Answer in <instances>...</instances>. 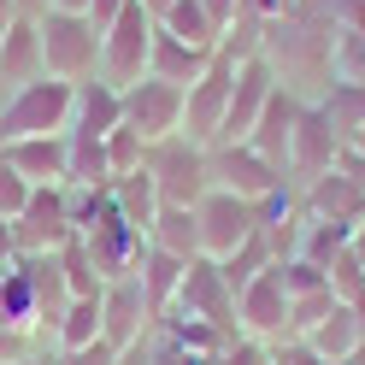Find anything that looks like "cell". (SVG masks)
I'll list each match as a JSON object with an SVG mask.
<instances>
[{
  "instance_id": "6da1fadb",
  "label": "cell",
  "mask_w": 365,
  "mask_h": 365,
  "mask_svg": "<svg viewBox=\"0 0 365 365\" xmlns=\"http://www.w3.org/2000/svg\"><path fill=\"white\" fill-rule=\"evenodd\" d=\"M71 106H77V83H59V77H36L12 95H0V148L24 142V135H65Z\"/></svg>"
},
{
  "instance_id": "7a4b0ae2",
  "label": "cell",
  "mask_w": 365,
  "mask_h": 365,
  "mask_svg": "<svg viewBox=\"0 0 365 365\" xmlns=\"http://www.w3.org/2000/svg\"><path fill=\"white\" fill-rule=\"evenodd\" d=\"M41 71L59 83H88L101 77V30L83 12H41Z\"/></svg>"
},
{
  "instance_id": "3957f363",
  "label": "cell",
  "mask_w": 365,
  "mask_h": 365,
  "mask_svg": "<svg viewBox=\"0 0 365 365\" xmlns=\"http://www.w3.org/2000/svg\"><path fill=\"white\" fill-rule=\"evenodd\" d=\"M142 171L153 177V189H159V200H165V207H195V200L212 189V177H207V148L189 142V135L148 142Z\"/></svg>"
},
{
  "instance_id": "277c9868",
  "label": "cell",
  "mask_w": 365,
  "mask_h": 365,
  "mask_svg": "<svg viewBox=\"0 0 365 365\" xmlns=\"http://www.w3.org/2000/svg\"><path fill=\"white\" fill-rule=\"evenodd\" d=\"M195 224H200V254L224 259V254H236L242 242L259 236L265 200H247V195H230V189H207L195 200Z\"/></svg>"
},
{
  "instance_id": "5b68a950",
  "label": "cell",
  "mask_w": 365,
  "mask_h": 365,
  "mask_svg": "<svg viewBox=\"0 0 365 365\" xmlns=\"http://www.w3.org/2000/svg\"><path fill=\"white\" fill-rule=\"evenodd\" d=\"M153 30H159V18L135 0L118 24L101 36V83H112V88L142 83L148 77V53H153Z\"/></svg>"
},
{
  "instance_id": "8992f818",
  "label": "cell",
  "mask_w": 365,
  "mask_h": 365,
  "mask_svg": "<svg viewBox=\"0 0 365 365\" xmlns=\"http://www.w3.org/2000/svg\"><path fill=\"white\" fill-rule=\"evenodd\" d=\"M207 177H212V189H230V195H247V200H271L277 189H289V177L254 142H212L207 148Z\"/></svg>"
},
{
  "instance_id": "52a82bcc",
  "label": "cell",
  "mask_w": 365,
  "mask_h": 365,
  "mask_svg": "<svg viewBox=\"0 0 365 365\" xmlns=\"http://www.w3.org/2000/svg\"><path fill=\"white\" fill-rule=\"evenodd\" d=\"M12 236H18V254H59V247L77 236L71 189H65V182H41V189L30 195V207L12 218Z\"/></svg>"
},
{
  "instance_id": "ba28073f",
  "label": "cell",
  "mask_w": 365,
  "mask_h": 365,
  "mask_svg": "<svg viewBox=\"0 0 365 365\" xmlns=\"http://www.w3.org/2000/svg\"><path fill=\"white\" fill-rule=\"evenodd\" d=\"M88 265L101 271V283H118V277H135V265H142V247L148 236L135 230V224H124L118 212H112V195H106V212L88 224V230H77Z\"/></svg>"
},
{
  "instance_id": "9c48e42d",
  "label": "cell",
  "mask_w": 365,
  "mask_h": 365,
  "mask_svg": "<svg viewBox=\"0 0 365 365\" xmlns=\"http://www.w3.org/2000/svg\"><path fill=\"white\" fill-rule=\"evenodd\" d=\"M230 83H236V65L224 53H212V65L182 88V135H189V142H200V148L218 142L224 106H230Z\"/></svg>"
},
{
  "instance_id": "30bf717a",
  "label": "cell",
  "mask_w": 365,
  "mask_h": 365,
  "mask_svg": "<svg viewBox=\"0 0 365 365\" xmlns=\"http://www.w3.org/2000/svg\"><path fill=\"white\" fill-rule=\"evenodd\" d=\"M236 336L265 341V348L289 336V289L277 277V265H265L254 283L236 289Z\"/></svg>"
},
{
  "instance_id": "8fae6325",
  "label": "cell",
  "mask_w": 365,
  "mask_h": 365,
  "mask_svg": "<svg viewBox=\"0 0 365 365\" xmlns=\"http://www.w3.org/2000/svg\"><path fill=\"white\" fill-rule=\"evenodd\" d=\"M341 135L330 130V118L318 112V101H301V118H294V135H289V182L301 189V182H312V177H324V171H336V159H341Z\"/></svg>"
},
{
  "instance_id": "7c38bea8",
  "label": "cell",
  "mask_w": 365,
  "mask_h": 365,
  "mask_svg": "<svg viewBox=\"0 0 365 365\" xmlns=\"http://www.w3.org/2000/svg\"><path fill=\"white\" fill-rule=\"evenodd\" d=\"M124 95V124L142 135V142H165V135H182V88L177 83H159V77H142L118 88Z\"/></svg>"
},
{
  "instance_id": "4fadbf2b",
  "label": "cell",
  "mask_w": 365,
  "mask_h": 365,
  "mask_svg": "<svg viewBox=\"0 0 365 365\" xmlns=\"http://www.w3.org/2000/svg\"><path fill=\"white\" fill-rule=\"evenodd\" d=\"M171 312H182V318H207V324H218V330H236V294H230V283H224L218 259H207V254L189 259Z\"/></svg>"
},
{
  "instance_id": "5bb4252c",
  "label": "cell",
  "mask_w": 365,
  "mask_h": 365,
  "mask_svg": "<svg viewBox=\"0 0 365 365\" xmlns=\"http://www.w3.org/2000/svg\"><path fill=\"white\" fill-rule=\"evenodd\" d=\"M153 307H148V294L135 277H118V283H106L101 289V336L112 341V348H135V341H148L153 336Z\"/></svg>"
},
{
  "instance_id": "9a60e30c",
  "label": "cell",
  "mask_w": 365,
  "mask_h": 365,
  "mask_svg": "<svg viewBox=\"0 0 365 365\" xmlns=\"http://www.w3.org/2000/svg\"><path fill=\"white\" fill-rule=\"evenodd\" d=\"M277 95V77H271L265 59H242L236 65V83H230V106H224V130L218 142H247V130L259 124V112Z\"/></svg>"
},
{
  "instance_id": "2e32d148",
  "label": "cell",
  "mask_w": 365,
  "mask_h": 365,
  "mask_svg": "<svg viewBox=\"0 0 365 365\" xmlns=\"http://www.w3.org/2000/svg\"><path fill=\"white\" fill-rule=\"evenodd\" d=\"M301 207L312 218H330V224H365V189L354 177H341V171H324V177H312L301 182Z\"/></svg>"
},
{
  "instance_id": "e0dca14e",
  "label": "cell",
  "mask_w": 365,
  "mask_h": 365,
  "mask_svg": "<svg viewBox=\"0 0 365 365\" xmlns=\"http://www.w3.org/2000/svg\"><path fill=\"white\" fill-rule=\"evenodd\" d=\"M0 159H6L18 177H30L36 189H41V182H65V177H71V148H65V135H24V142H6Z\"/></svg>"
},
{
  "instance_id": "ac0fdd59",
  "label": "cell",
  "mask_w": 365,
  "mask_h": 365,
  "mask_svg": "<svg viewBox=\"0 0 365 365\" xmlns=\"http://www.w3.org/2000/svg\"><path fill=\"white\" fill-rule=\"evenodd\" d=\"M36 77H48L41 71V30H36V18L18 12L12 30L0 36V95H12V88H24Z\"/></svg>"
},
{
  "instance_id": "d6986e66",
  "label": "cell",
  "mask_w": 365,
  "mask_h": 365,
  "mask_svg": "<svg viewBox=\"0 0 365 365\" xmlns=\"http://www.w3.org/2000/svg\"><path fill=\"white\" fill-rule=\"evenodd\" d=\"M294 118H301V95H289V88H277V95H271V106L259 112V124L247 130V142H254L271 165H289V135H294ZM289 177V171H283Z\"/></svg>"
},
{
  "instance_id": "ffe728a7",
  "label": "cell",
  "mask_w": 365,
  "mask_h": 365,
  "mask_svg": "<svg viewBox=\"0 0 365 365\" xmlns=\"http://www.w3.org/2000/svg\"><path fill=\"white\" fill-rule=\"evenodd\" d=\"M124 124V95L112 83H101V77H88V83H77V106H71V130H83V135H112Z\"/></svg>"
},
{
  "instance_id": "44dd1931",
  "label": "cell",
  "mask_w": 365,
  "mask_h": 365,
  "mask_svg": "<svg viewBox=\"0 0 365 365\" xmlns=\"http://www.w3.org/2000/svg\"><path fill=\"white\" fill-rule=\"evenodd\" d=\"M212 65V53L207 48H189V41H177V36H165V30H153V53H148V77H159V83H177V88H189L200 71Z\"/></svg>"
},
{
  "instance_id": "7402d4cb",
  "label": "cell",
  "mask_w": 365,
  "mask_h": 365,
  "mask_svg": "<svg viewBox=\"0 0 365 365\" xmlns=\"http://www.w3.org/2000/svg\"><path fill=\"white\" fill-rule=\"evenodd\" d=\"M182 271H189V259H171V254H159V247H142V265H135V283H142V294H148L153 318H165V312H171L177 289H182Z\"/></svg>"
},
{
  "instance_id": "603a6c76",
  "label": "cell",
  "mask_w": 365,
  "mask_h": 365,
  "mask_svg": "<svg viewBox=\"0 0 365 365\" xmlns=\"http://www.w3.org/2000/svg\"><path fill=\"white\" fill-rule=\"evenodd\" d=\"M148 247L171 259H200V224H195V207H159V218L148 224Z\"/></svg>"
},
{
  "instance_id": "cb8c5ba5",
  "label": "cell",
  "mask_w": 365,
  "mask_h": 365,
  "mask_svg": "<svg viewBox=\"0 0 365 365\" xmlns=\"http://www.w3.org/2000/svg\"><path fill=\"white\" fill-rule=\"evenodd\" d=\"M112 212H118L124 224H135V230L148 236V224L159 218V207H165V200H159V189H153V177L148 171H130V177H112Z\"/></svg>"
},
{
  "instance_id": "d4e9b609",
  "label": "cell",
  "mask_w": 365,
  "mask_h": 365,
  "mask_svg": "<svg viewBox=\"0 0 365 365\" xmlns=\"http://www.w3.org/2000/svg\"><path fill=\"white\" fill-rule=\"evenodd\" d=\"M0 324H6V330H30L41 341V312H36V294H30L24 265L0 271Z\"/></svg>"
},
{
  "instance_id": "484cf974",
  "label": "cell",
  "mask_w": 365,
  "mask_h": 365,
  "mask_svg": "<svg viewBox=\"0 0 365 365\" xmlns=\"http://www.w3.org/2000/svg\"><path fill=\"white\" fill-rule=\"evenodd\" d=\"M318 112L330 118V130L341 135V142H354V135L365 130V83H330L324 95H318Z\"/></svg>"
},
{
  "instance_id": "4316f807",
  "label": "cell",
  "mask_w": 365,
  "mask_h": 365,
  "mask_svg": "<svg viewBox=\"0 0 365 365\" xmlns=\"http://www.w3.org/2000/svg\"><path fill=\"white\" fill-rule=\"evenodd\" d=\"M88 341H101V294H71L48 348H88Z\"/></svg>"
},
{
  "instance_id": "83f0119b",
  "label": "cell",
  "mask_w": 365,
  "mask_h": 365,
  "mask_svg": "<svg viewBox=\"0 0 365 365\" xmlns=\"http://www.w3.org/2000/svg\"><path fill=\"white\" fill-rule=\"evenodd\" d=\"M159 30L177 36V41H189V48L218 53V30H212V18H207V6H200V0H171V6L159 12Z\"/></svg>"
},
{
  "instance_id": "f1b7e54d",
  "label": "cell",
  "mask_w": 365,
  "mask_h": 365,
  "mask_svg": "<svg viewBox=\"0 0 365 365\" xmlns=\"http://www.w3.org/2000/svg\"><path fill=\"white\" fill-rule=\"evenodd\" d=\"M307 341H312V348L324 354V359H348V354L359 348V341H365V330H359L354 307H348V301H336V307H330V318H324V324H318Z\"/></svg>"
},
{
  "instance_id": "f546056e",
  "label": "cell",
  "mask_w": 365,
  "mask_h": 365,
  "mask_svg": "<svg viewBox=\"0 0 365 365\" xmlns=\"http://www.w3.org/2000/svg\"><path fill=\"white\" fill-rule=\"evenodd\" d=\"M265 265H277V259H271V247H265V236L242 242L236 254H224V259H218V271H224V283H230V294H236L242 283H254V277H259Z\"/></svg>"
},
{
  "instance_id": "4dcf8cb0",
  "label": "cell",
  "mask_w": 365,
  "mask_h": 365,
  "mask_svg": "<svg viewBox=\"0 0 365 365\" xmlns=\"http://www.w3.org/2000/svg\"><path fill=\"white\" fill-rule=\"evenodd\" d=\"M142 159H148V142L135 135L130 124H118L106 135V165H112V177H130V171H142Z\"/></svg>"
},
{
  "instance_id": "1f68e13d",
  "label": "cell",
  "mask_w": 365,
  "mask_h": 365,
  "mask_svg": "<svg viewBox=\"0 0 365 365\" xmlns=\"http://www.w3.org/2000/svg\"><path fill=\"white\" fill-rule=\"evenodd\" d=\"M59 265H65V289H71V294H101V289H106V283H101V271L88 265V254H83V242H77V236L59 247Z\"/></svg>"
},
{
  "instance_id": "d6a6232c",
  "label": "cell",
  "mask_w": 365,
  "mask_h": 365,
  "mask_svg": "<svg viewBox=\"0 0 365 365\" xmlns=\"http://www.w3.org/2000/svg\"><path fill=\"white\" fill-rule=\"evenodd\" d=\"M330 307H336V294H330V289H318V294H294V301H289V336H312V330L330 318Z\"/></svg>"
},
{
  "instance_id": "836d02e7",
  "label": "cell",
  "mask_w": 365,
  "mask_h": 365,
  "mask_svg": "<svg viewBox=\"0 0 365 365\" xmlns=\"http://www.w3.org/2000/svg\"><path fill=\"white\" fill-rule=\"evenodd\" d=\"M336 77L365 83V30H336Z\"/></svg>"
},
{
  "instance_id": "e575fe53",
  "label": "cell",
  "mask_w": 365,
  "mask_h": 365,
  "mask_svg": "<svg viewBox=\"0 0 365 365\" xmlns=\"http://www.w3.org/2000/svg\"><path fill=\"white\" fill-rule=\"evenodd\" d=\"M30 195H36V182H30V177H18L6 159H0V218H18V212L30 207Z\"/></svg>"
},
{
  "instance_id": "d590c367",
  "label": "cell",
  "mask_w": 365,
  "mask_h": 365,
  "mask_svg": "<svg viewBox=\"0 0 365 365\" xmlns=\"http://www.w3.org/2000/svg\"><path fill=\"white\" fill-rule=\"evenodd\" d=\"M271 365H330V359L307 336H283V341H271Z\"/></svg>"
},
{
  "instance_id": "8d00e7d4",
  "label": "cell",
  "mask_w": 365,
  "mask_h": 365,
  "mask_svg": "<svg viewBox=\"0 0 365 365\" xmlns=\"http://www.w3.org/2000/svg\"><path fill=\"white\" fill-rule=\"evenodd\" d=\"M53 365H118V348L106 336L88 341V348H53Z\"/></svg>"
},
{
  "instance_id": "74e56055",
  "label": "cell",
  "mask_w": 365,
  "mask_h": 365,
  "mask_svg": "<svg viewBox=\"0 0 365 365\" xmlns=\"http://www.w3.org/2000/svg\"><path fill=\"white\" fill-rule=\"evenodd\" d=\"M130 6H135V0H88V24H95V30L106 36V30L118 24V18H124Z\"/></svg>"
},
{
  "instance_id": "f35d334b",
  "label": "cell",
  "mask_w": 365,
  "mask_h": 365,
  "mask_svg": "<svg viewBox=\"0 0 365 365\" xmlns=\"http://www.w3.org/2000/svg\"><path fill=\"white\" fill-rule=\"evenodd\" d=\"M200 6H207V18H212V30L224 36V30H230V18L242 12V0H200Z\"/></svg>"
},
{
  "instance_id": "ab89813d",
  "label": "cell",
  "mask_w": 365,
  "mask_h": 365,
  "mask_svg": "<svg viewBox=\"0 0 365 365\" xmlns=\"http://www.w3.org/2000/svg\"><path fill=\"white\" fill-rule=\"evenodd\" d=\"M18 265V236H12V218H0V271Z\"/></svg>"
},
{
  "instance_id": "60d3db41",
  "label": "cell",
  "mask_w": 365,
  "mask_h": 365,
  "mask_svg": "<svg viewBox=\"0 0 365 365\" xmlns=\"http://www.w3.org/2000/svg\"><path fill=\"white\" fill-rule=\"evenodd\" d=\"M242 6H247V12H259L265 24H271V18H283V12H294V0H242Z\"/></svg>"
},
{
  "instance_id": "b9f144b4",
  "label": "cell",
  "mask_w": 365,
  "mask_h": 365,
  "mask_svg": "<svg viewBox=\"0 0 365 365\" xmlns=\"http://www.w3.org/2000/svg\"><path fill=\"white\" fill-rule=\"evenodd\" d=\"M118 365H153V336L135 341V348H118Z\"/></svg>"
},
{
  "instance_id": "7bdbcfd3",
  "label": "cell",
  "mask_w": 365,
  "mask_h": 365,
  "mask_svg": "<svg viewBox=\"0 0 365 365\" xmlns=\"http://www.w3.org/2000/svg\"><path fill=\"white\" fill-rule=\"evenodd\" d=\"M6 365H53V348H36V354H24V359H6Z\"/></svg>"
},
{
  "instance_id": "ee69618b",
  "label": "cell",
  "mask_w": 365,
  "mask_h": 365,
  "mask_svg": "<svg viewBox=\"0 0 365 365\" xmlns=\"http://www.w3.org/2000/svg\"><path fill=\"white\" fill-rule=\"evenodd\" d=\"M48 12H83L88 18V0H48Z\"/></svg>"
},
{
  "instance_id": "f6af8a7d",
  "label": "cell",
  "mask_w": 365,
  "mask_h": 365,
  "mask_svg": "<svg viewBox=\"0 0 365 365\" xmlns=\"http://www.w3.org/2000/svg\"><path fill=\"white\" fill-rule=\"evenodd\" d=\"M12 18H18V0H0V36L12 30Z\"/></svg>"
},
{
  "instance_id": "bcb514c9",
  "label": "cell",
  "mask_w": 365,
  "mask_h": 365,
  "mask_svg": "<svg viewBox=\"0 0 365 365\" xmlns=\"http://www.w3.org/2000/svg\"><path fill=\"white\" fill-rule=\"evenodd\" d=\"M348 247H354V259L365 265V224H354V242H348Z\"/></svg>"
},
{
  "instance_id": "7dc6e473",
  "label": "cell",
  "mask_w": 365,
  "mask_h": 365,
  "mask_svg": "<svg viewBox=\"0 0 365 365\" xmlns=\"http://www.w3.org/2000/svg\"><path fill=\"white\" fill-rule=\"evenodd\" d=\"M18 12H24V18H41V12H48V0H18Z\"/></svg>"
},
{
  "instance_id": "c3c4849f",
  "label": "cell",
  "mask_w": 365,
  "mask_h": 365,
  "mask_svg": "<svg viewBox=\"0 0 365 365\" xmlns=\"http://www.w3.org/2000/svg\"><path fill=\"white\" fill-rule=\"evenodd\" d=\"M142 6H148V12L159 18V12H165V6H171V0H142Z\"/></svg>"
},
{
  "instance_id": "681fc988",
  "label": "cell",
  "mask_w": 365,
  "mask_h": 365,
  "mask_svg": "<svg viewBox=\"0 0 365 365\" xmlns=\"http://www.w3.org/2000/svg\"><path fill=\"white\" fill-rule=\"evenodd\" d=\"M348 365H365V341H359V348H354V354H348Z\"/></svg>"
},
{
  "instance_id": "f907efd6",
  "label": "cell",
  "mask_w": 365,
  "mask_h": 365,
  "mask_svg": "<svg viewBox=\"0 0 365 365\" xmlns=\"http://www.w3.org/2000/svg\"><path fill=\"white\" fill-rule=\"evenodd\" d=\"M348 148H354V153H365V130H359V135H354V142H348Z\"/></svg>"
},
{
  "instance_id": "816d5d0a",
  "label": "cell",
  "mask_w": 365,
  "mask_h": 365,
  "mask_svg": "<svg viewBox=\"0 0 365 365\" xmlns=\"http://www.w3.org/2000/svg\"><path fill=\"white\" fill-rule=\"evenodd\" d=\"M330 365H348V359H330Z\"/></svg>"
}]
</instances>
